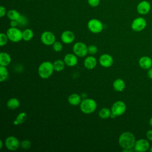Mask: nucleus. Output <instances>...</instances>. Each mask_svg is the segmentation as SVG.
I'll use <instances>...</instances> for the list:
<instances>
[{
  "instance_id": "nucleus-19",
  "label": "nucleus",
  "mask_w": 152,
  "mask_h": 152,
  "mask_svg": "<svg viewBox=\"0 0 152 152\" xmlns=\"http://www.w3.org/2000/svg\"><path fill=\"white\" fill-rule=\"evenodd\" d=\"M68 101L69 103L72 106H77L81 102V97L77 93H73L69 95L68 98Z\"/></svg>"
},
{
  "instance_id": "nucleus-24",
  "label": "nucleus",
  "mask_w": 152,
  "mask_h": 152,
  "mask_svg": "<svg viewBox=\"0 0 152 152\" xmlns=\"http://www.w3.org/2000/svg\"><path fill=\"white\" fill-rule=\"evenodd\" d=\"M27 117V115L26 112H21L17 115V116L16 117L13 123L15 125L21 124L23 122H24V121L26 120Z\"/></svg>"
},
{
  "instance_id": "nucleus-29",
  "label": "nucleus",
  "mask_w": 152,
  "mask_h": 152,
  "mask_svg": "<svg viewBox=\"0 0 152 152\" xmlns=\"http://www.w3.org/2000/svg\"><path fill=\"white\" fill-rule=\"evenodd\" d=\"M20 146L23 149H24V150L28 149L31 147V142L30 141L27 140H23L22 141L20 142Z\"/></svg>"
},
{
  "instance_id": "nucleus-28",
  "label": "nucleus",
  "mask_w": 152,
  "mask_h": 152,
  "mask_svg": "<svg viewBox=\"0 0 152 152\" xmlns=\"http://www.w3.org/2000/svg\"><path fill=\"white\" fill-rule=\"evenodd\" d=\"M8 38L7 35V34L1 33L0 34V45L1 46H3L5 45L7 43Z\"/></svg>"
},
{
  "instance_id": "nucleus-27",
  "label": "nucleus",
  "mask_w": 152,
  "mask_h": 152,
  "mask_svg": "<svg viewBox=\"0 0 152 152\" xmlns=\"http://www.w3.org/2000/svg\"><path fill=\"white\" fill-rule=\"evenodd\" d=\"M8 77V71L6 66H0V81L3 82L5 81Z\"/></svg>"
},
{
  "instance_id": "nucleus-17",
  "label": "nucleus",
  "mask_w": 152,
  "mask_h": 152,
  "mask_svg": "<svg viewBox=\"0 0 152 152\" xmlns=\"http://www.w3.org/2000/svg\"><path fill=\"white\" fill-rule=\"evenodd\" d=\"M97 64L96 59L92 56H90L87 57L84 61V66L88 69H92L95 68Z\"/></svg>"
},
{
  "instance_id": "nucleus-20",
  "label": "nucleus",
  "mask_w": 152,
  "mask_h": 152,
  "mask_svg": "<svg viewBox=\"0 0 152 152\" xmlns=\"http://www.w3.org/2000/svg\"><path fill=\"white\" fill-rule=\"evenodd\" d=\"M113 87L117 91H122L125 87V83L121 78L116 79L113 83Z\"/></svg>"
},
{
  "instance_id": "nucleus-25",
  "label": "nucleus",
  "mask_w": 152,
  "mask_h": 152,
  "mask_svg": "<svg viewBox=\"0 0 152 152\" xmlns=\"http://www.w3.org/2000/svg\"><path fill=\"white\" fill-rule=\"evenodd\" d=\"M23 34V39L25 41L30 40L34 36V33L31 29L27 28L22 31Z\"/></svg>"
},
{
  "instance_id": "nucleus-34",
  "label": "nucleus",
  "mask_w": 152,
  "mask_h": 152,
  "mask_svg": "<svg viewBox=\"0 0 152 152\" xmlns=\"http://www.w3.org/2000/svg\"><path fill=\"white\" fill-rule=\"evenodd\" d=\"M6 14V8L5 7L1 5L0 7V17H3Z\"/></svg>"
},
{
  "instance_id": "nucleus-18",
  "label": "nucleus",
  "mask_w": 152,
  "mask_h": 152,
  "mask_svg": "<svg viewBox=\"0 0 152 152\" xmlns=\"http://www.w3.org/2000/svg\"><path fill=\"white\" fill-rule=\"evenodd\" d=\"M11 61V56L6 52H1L0 53V65L7 66Z\"/></svg>"
},
{
  "instance_id": "nucleus-21",
  "label": "nucleus",
  "mask_w": 152,
  "mask_h": 152,
  "mask_svg": "<svg viewBox=\"0 0 152 152\" xmlns=\"http://www.w3.org/2000/svg\"><path fill=\"white\" fill-rule=\"evenodd\" d=\"M20 102L18 100V99L15 98V97H12L10 99L7 103V106L8 107V109H15L17 108H18L20 106Z\"/></svg>"
},
{
  "instance_id": "nucleus-23",
  "label": "nucleus",
  "mask_w": 152,
  "mask_h": 152,
  "mask_svg": "<svg viewBox=\"0 0 152 152\" xmlns=\"http://www.w3.org/2000/svg\"><path fill=\"white\" fill-rule=\"evenodd\" d=\"M65 62L61 59L56 60L53 63L54 70L57 72H60L62 71L65 68Z\"/></svg>"
},
{
  "instance_id": "nucleus-2",
  "label": "nucleus",
  "mask_w": 152,
  "mask_h": 152,
  "mask_svg": "<svg viewBox=\"0 0 152 152\" xmlns=\"http://www.w3.org/2000/svg\"><path fill=\"white\" fill-rule=\"evenodd\" d=\"M54 71L53 65L50 61H45L42 62L38 68V74L43 79L50 77Z\"/></svg>"
},
{
  "instance_id": "nucleus-13",
  "label": "nucleus",
  "mask_w": 152,
  "mask_h": 152,
  "mask_svg": "<svg viewBox=\"0 0 152 152\" xmlns=\"http://www.w3.org/2000/svg\"><path fill=\"white\" fill-rule=\"evenodd\" d=\"M100 64L105 68L111 66L113 64V59L112 56L109 54H103L99 58Z\"/></svg>"
},
{
  "instance_id": "nucleus-11",
  "label": "nucleus",
  "mask_w": 152,
  "mask_h": 152,
  "mask_svg": "<svg viewBox=\"0 0 152 152\" xmlns=\"http://www.w3.org/2000/svg\"><path fill=\"white\" fill-rule=\"evenodd\" d=\"M151 9L150 3L148 1L143 0L140 1L137 6V11L141 15H145L148 14Z\"/></svg>"
},
{
  "instance_id": "nucleus-12",
  "label": "nucleus",
  "mask_w": 152,
  "mask_h": 152,
  "mask_svg": "<svg viewBox=\"0 0 152 152\" xmlns=\"http://www.w3.org/2000/svg\"><path fill=\"white\" fill-rule=\"evenodd\" d=\"M134 149L138 152H144L147 151L150 148L149 142L145 139H140L135 141Z\"/></svg>"
},
{
  "instance_id": "nucleus-35",
  "label": "nucleus",
  "mask_w": 152,
  "mask_h": 152,
  "mask_svg": "<svg viewBox=\"0 0 152 152\" xmlns=\"http://www.w3.org/2000/svg\"><path fill=\"white\" fill-rule=\"evenodd\" d=\"M10 25L11 27H17V26L18 25V22L17 20H11Z\"/></svg>"
},
{
  "instance_id": "nucleus-4",
  "label": "nucleus",
  "mask_w": 152,
  "mask_h": 152,
  "mask_svg": "<svg viewBox=\"0 0 152 152\" xmlns=\"http://www.w3.org/2000/svg\"><path fill=\"white\" fill-rule=\"evenodd\" d=\"M8 38L12 42H18L23 39L22 31L17 27L9 28L6 33Z\"/></svg>"
},
{
  "instance_id": "nucleus-8",
  "label": "nucleus",
  "mask_w": 152,
  "mask_h": 152,
  "mask_svg": "<svg viewBox=\"0 0 152 152\" xmlns=\"http://www.w3.org/2000/svg\"><path fill=\"white\" fill-rule=\"evenodd\" d=\"M147 26V21L143 17H140L135 18L131 23V28L137 32L143 30Z\"/></svg>"
},
{
  "instance_id": "nucleus-40",
  "label": "nucleus",
  "mask_w": 152,
  "mask_h": 152,
  "mask_svg": "<svg viewBox=\"0 0 152 152\" xmlns=\"http://www.w3.org/2000/svg\"><path fill=\"white\" fill-rule=\"evenodd\" d=\"M150 151H151L152 152V146L151 147V148H150Z\"/></svg>"
},
{
  "instance_id": "nucleus-42",
  "label": "nucleus",
  "mask_w": 152,
  "mask_h": 152,
  "mask_svg": "<svg viewBox=\"0 0 152 152\" xmlns=\"http://www.w3.org/2000/svg\"><path fill=\"white\" fill-rule=\"evenodd\" d=\"M28 1H30V0H28Z\"/></svg>"
},
{
  "instance_id": "nucleus-33",
  "label": "nucleus",
  "mask_w": 152,
  "mask_h": 152,
  "mask_svg": "<svg viewBox=\"0 0 152 152\" xmlns=\"http://www.w3.org/2000/svg\"><path fill=\"white\" fill-rule=\"evenodd\" d=\"M87 2L91 7H96L100 4V0H87Z\"/></svg>"
},
{
  "instance_id": "nucleus-7",
  "label": "nucleus",
  "mask_w": 152,
  "mask_h": 152,
  "mask_svg": "<svg viewBox=\"0 0 152 152\" xmlns=\"http://www.w3.org/2000/svg\"><path fill=\"white\" fill-rule=\"evenodd\" d=\"M75 55L79 57H84L88 53V46L83 42L75 43L72 48Z\"/></svg>"
},
{
  "instance_id": "nucleus-39",
  "label": "nucleus",
  "mask_w": 152,
  "mask_h": 152,
  "mask_svg": "<svg viewBox=\"0 0 152 152\" xmlns=\"http://www.w3.org/2000/svg\"><path fill=\"white\" fill-rule=\"evenodd\" d=\"M149 124H150V125L152 127V117L150 118V121H149Z\"/></svg>"
},
{
  "instance_id": "nucleus-1",
  "label": "nucleus",
  "mask_w": 152,
  "mask_h": 152,
  "mask_svg": "<svg viewBox=\"0 0 152 152\" xmlns=\"http://www.w3.org/2000/svg\"><path fill=\"white\" fill-rule=\"evenodd\" d=\"M119 144L123 149H130L134 147L135 137L131 132H124L119 137Z\"/></svg>"
},
{
  "instance_id": "nucleus-38",
  "label": "nucleus",
  "mask_w": 152,
  "mask_h": 152,
  "mask_svg": "<svg viewBox=\"0 0 152 152\" xmlns=\"http://www.w3.org/2000/svg\"><path fill=\"white\" fill-rule=\"evenodd\" d=\"M2 145H3V142L2 140H0V149L2 148Z\"/></svg>"
},
{
  "instance_id": "nucleus-16",
  "label": "nucleus",
  "mask_w": 152,
  "mask_h": 152,
  "mask_svg": "<svg viewBox=\"0 0 152 152\" xmlns=\"http://www.w3.org/2000/svg\"><path fill=\"white\" fill-rule=\"evenodd\" d=\"M140 66L144 69H148L152 66V59L147 56H142L138 62Z\"/></svg>"
},
{
  "instance_id": "nucleus-36",
  "label": "nucleus",
  "mask_w": 152,
  "mask_h": 152,
  "mask_svg": "<svg viewBox=\"0 0 152 152\" xmlns=\"http://www.w3.org/2000/svg\"><path fill=\"white\" fill-rule=\"evenodd\" d=\"M146 136L148 140L152 141V129L148 130L146 133Z\"/></svg>"
},
{
  "instance_id": "nucleus-30",
  "label": "nucleus",
  "mask_w": 152,
  "mask_h": 152,
  "mask_svg": "<svg viewBox=\"0 0 152 152\" xmlns=\"http://www.w3.org/2000/svg\"><path fill=\"white\" fill-rule=\"evenodd\" d=\"M53 49L55 52H60L62 50V45L60 42L55 41L54 43L52 45Z\"/></svg>"
},
{
  "instance_id": "nucleus-6",
  "label": "nucleus",
  "mask_w": 152,
  "mask_h": 152,
  "mask_svg": "<svg viewBox=\"0 0 152 152\" xmlns=\"http://www.w3.org/2000/svg\"><path fill=\"white\" fill-rule=\"evenodd\" d=\"M126 104L122 101H117L115 102L111 107V113L115 116L122 115L126 111Z\"/></svg>"
},
{
  "instance_id": "nucleus-26",
  "label": "nucleus",
  "mask_w": 152,
  "mask_h": 152,
  "mask_svg": "<svg viewBox=\"0 0 152 152\" xmlns=\"http://www.w3.org/2000/svg\"><path fill=\"white\" fill-rule=\"evenodd\" d=\"M111 115V110L107 107H103L102 108L99 112V116L102 119H107L109 117H110Z\"/></svg>"
},
{
  "instance_id": "nucleus-22",
  "label": "nucleus",
  "mask_w": 152,
  "mask_h": 152,
  "mask_svg": "<svg viewBox=\"0 0 152 152\" xmlns=\"http://www.w3.org/2000/svg\"><path fill=\"white\" fill-rule=\"evenodd\" d=\"M7 15L10 20H18L21 15L15 10H10L7 11Z\"/></svg>"
},
{
  "instance_id": "nucleus-15",
  "label": "nucleus",
  "mask_w": 152,
  "mask_h": 152,
  "mask_svg": "<svg viewBox=\"0 0 152 152\" xmlns=\"http://www.w3.org/2000/svg\"><path fill=\"white\" fill-rule=\"evenodd\" d=\"M64 61L68 66H74L78 63L77 55L72 53H68L64 56Z\"/></svg>"
},
{
  "instance_id": "nucleus-3",
  "label": "nucleus",
  "mask_w": 152,
  "mask_h": 152,
  "mask_svg": "<svg viewBox=\"0 0 152 152\" xmlns=\"http://www.w3.org/2000/svg\"><path fill=\"white\" fill-rule=\"evenodd\" d=\"M96 107L97 103L92 99H84L80 103V109L86 114L93 113L96 109Z\"/></svg>"
},
{
  "instance_id": "nucleus-41",
  "label": "nucleus",
  "mask_w": 152,
  "mask_h": 152,
  "mask_svg": "<svg viewBox=\"0 0 152 152\" xmlns=\"http://www.w3.org/2000/svg\"><path fill=\"white\" fill-rule=\"evenodd\" d=\"M151 10H152V6H151Z\"/></svg>"
},
{
  "instance_id": "nucleus-5",
  "label": "nucleus",
  "mask_w": 152,
  "mask_h": 152,
  "mask_svg": "<svg viewBox=\"0 0 152 152\" xmlns=\"http://www.w3.org/2000/svg\"><path fill=\"white\" fill-rule=\"evenodd\" d=\"M87 28L93 33H99L103 30V25L99 20L93 18L88 21Z\"/></svg>"
},
{
  "instance_id": "nucleus-10",
  "label": "nucleus",
  "mask_w": 152,
  "mask_h": 152,
  "mask_svg": "<svg viewBox=\"0 0 152 152\" xmlns=\"http://www.w3.org/2000/svg\"><path fill=\"white\" fill-rule=\"evenodd\" d=\"M41 42L45 45H52L55 42V36L54 34L49 31H45L43 32L40 36Z\"/></svg>"
},
{
  "instance_id": "nucleus-32",
  "label": "nucleus",
  "mask_w": 152,
  "mask_h": 152,
  "mask_svg": "<svg viewBox=\"0 0 152 152\" xmlns=\"http://www.w3.org/2000/svg\"><path fill=\"white\" fill-rule=\"evenodd\" d=\"M98 49L96 45H90L88 46V53L91 55H94L97 52Z\"/></svg>"
},
{
  "instance_id": "nucleus-9",
  "label": "nucleus",
  "mask_w": 152,
  "mask_h": 152,
  "mask_svg": "<svg viewBox=\"0 0 152 152\" xmlns=\"http://www.w3.org/2000/svg\"><path fill=\"white\" fill-rule=\"evenodd\" d=\"M5 144L7 148L11 151H15L20 146V142L14 136L8 137L5 140Z\"/></svg>"
},
{
  "instance_id": "nucleus-37",
  "label": "nucleus",
  "mask_w": 152,
  "mask_h": 152,
  "mask_svg": "<svg viewBox=\"0 0 152 152\" xmlns=\"http://www.w3.org/2000/svg\"><path fill=\"white\" fill-rule=\"evenodd\" d=\"M147 75L149 78L152 79V68H150V69H148L147 71Z\"/></svg>"
},
{
  "instance_id": "nucleus-14",
  "label": "nucleus",
  "mask_w": 152,
  "mask_h": 152,
  "mask_svg": "<svg viewBox=\"0 0 152 152\" xmlns=\"http://www.w3.org/2000/svg\"><path fill=\"white\" fill-rule=\"evenodd\" d=\"M61 40L65 44H70L73 42L75 39V36L72 31L69 30L64 31L61 36Z\"/></svg>"
},
{
  "instance_id": "nucleus-31",
  "label": "nucleus",
  "mask_w": 152,
  "mask_h": 152,
  "mask_svg": "<svg viewBox=\"0 0 152 152\" xmlns=\"http://www.w3.org/2000/svg\"><path fill=\"white\" fill-rule=\"evenodd\" d=\"M17 21L18 22V25H20V26H22L27 25V24L28 23L27 18L26 16L23 15H21L20 18Z\"/></svg>"
}]
</instances>
